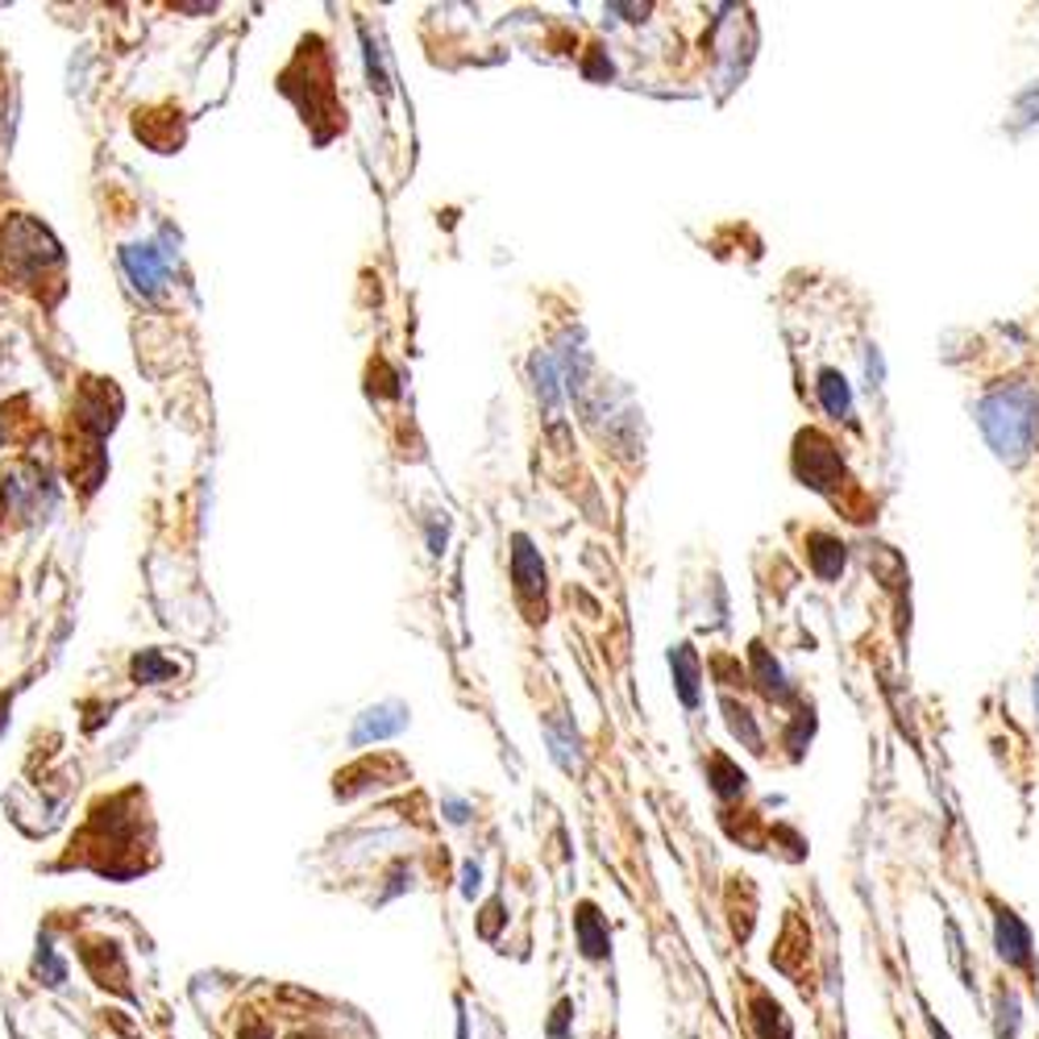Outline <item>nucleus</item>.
<instances>
[{"mask_svg": "<svg viewBox=\"0 0 1039 1039\" xmlns=\"http://www.w3.org/2000/svg\"><path fill=\"white\" fill-rule=\"evenodd\" d=\"M981 428H986L989 445L998 449V458L1019 461L1027 458V449L1036 445L1039 433V404L1027 387L1015 392H998L981 404Z\"/></svg>", "mask_w": 1039, "mask_h": 1039, "instance_id": "1", "label": "nucleus"}, {"mask_svg": "<svg viewBox=\"0 0 1039 1039\" xmlns=\"http://www.w3.org/2000/svg\"><path fill=\"white\" fill-rule=\"evenodd\" d=\"M994 944H998V956H1002L1010 969L1031 973V932H1027V923L1002 903H994Z\"/></svg>", "mask_w": 1039, "mask_h": 1039, "instance_id": "2", "label": "nucleus"}, {"mask_svg": "<svg viewBox=\"0 0 1039 1039\" xmlns=\"http://www.w3.org/2000/svg\"><path fill=\"white\" fill-rule=\"evenodd\" d=\"M399 728H408V707L399 703H383V707H371L366 716H359V728H354V745H366V740H383V736H395Z\"/></svg>", "mask_w": 1039, "mask_h": 1039, "instance_id": "3", "label": "nucleus"}, {"mask_svg": "<svg viewBox=\"0 0 1039 1039\" xmlns=\"http://www.w3.org/2000/svg\"><path fill=\"white\" fill-rule=\"evenodd\" d=\"M511 574H516V582H520V591L524 595H541L546 591V562H541V553L532 549L529 537H516L511 541Z\"/></svg>", "mask_w": 1039, "mask_h": 1039, "instance_id": "4", "label": "nucleus"}, {"mask_svg": "<svg viewBox=\"0 0 1039 1039\" xmlns=\"http://www.w3.org/2000/svg\"><path fill=\"white\" fill-rule=\"evenodd\" d=\"M121 262H125V271H129V279H134L137 288L158 291V283H163V258H158L154 246H125V250H121Z\"/></svg>", "mask_w": 1039, "mask_h": 1039, "instance_id": "5", "label": "nucleus"}, {"mask_svg": "<svg viewBox=\"0 0 1039 1039\" xmlns=\"http://www.w3.org/2000/svg\"><path fill=\"white\" fill-rule=\"evenodd\" d=\"M574 932H579V948L582 956H591V960H599V956H607V927H603V919H599V911L591 903L579 906V919H574Z\"/></svg>", "mask_w": 1039, "mask_h": 1039, "instance_id": "6", "label": "nucleus"}, {"mask_svg": "<svg viewBox=\"0 0 1039 1039\" xmlns=\"http://www.w3.org/2000/svg\"><path fill=\"white\" fill-rule=\"evenodd\" d=\"M669 662H674V674H678L682 703H695L699 699V657L690 653V645H678L669 653Z\"/></svg>", "mask_w": 1039, "mask_h": 1039, "instance_id": "7", "label": "nucleus"}, {"mask_svg": "<svg viewBox=\"0 0 1039 1039\" xmlns=\"http://www.w3.org/2000/svg\"><path fill=\"white\" fill-rule=\"evenodd\" d=\"M811 565H815V574H823V579H835V570L844 565V546L835 541V537H823V532H815L811 537Z\"/></svg>", "mask_w": 1039, "mask_h": 1039, "instance_id": "8", "label": "nucleus"}, {"mask_svg": "<svg viewBox=\"0 0 1039 1039\" xmlns=\"http://www.w3.org/2000/svg\"><path fill=\"white\" fill-rule=\"evenodd\" d=\"M819 395H823V404H828L832 416H849V387H844V378L835 375V371L819 375Z\"/></svg>", "mask_w": 1039, "mask_h": 1039, "instance_id": "9", "label": "nucleus"}, {"mask_svg": "<svg viewBox=\"0 0 1039 1039\" xmlns=\"http://www.w3.org/2000/svg\"><path fill=\"white\" fill-rule=\"evenodd\" d=\"M34 973L42 977V986H63L67 981V965L54 956V948L51 944H38V956H34Z\"/></svg>", "mask_w": 1039, "mask_h": 1039, "instance_id": "10", "label": "nucleus"}, {"mask_svg": "<svg viewBox=\"0 0 1039 1039\" xmlns=\"http://www.w3.org/2000/svg\"><path fill=\"white\" fill-rule=\"evenodd\" d=\"M532 371H537V395L546 399L549 412H558V375H553V362L537 359L532 362Z\"/></svg>", "mask_w": 1039, "mask_h": 1039, "instance_id": "11", "label": "nucleus"}, {"mask_svg": "<svg viewBox=\"0 0 1039 1039\" xmlns=\"http://www.w3.org/2000/svg\"><path fill=\"white\" fill-rule=\"evenodd\" d=\"M163 674H167V665L158 662L154 653H142V657L134 662V678L137 682H154V678H163Z\"/></svg>", "mask_w": 1039, "mask_h": 1039, "instance_id": "12", "label": "nucleus"}, {"mask_svg": "<svg viewBox=\"0 0 1039 1039\" xmlns=\"http://www.w3.org/2000/svg\"><path fill=\"white\" fill-rule=\"evenodd\" d=\"M478 877H482L478 865H466V870H461V894H466V898H475L478 894Z\"/></svg>", "mask_w": 1039, "mask_h": 1039, "instance_id": "13", "label": "nucleus"}, {"mask_svg": "<svg viewBox=\"0 0 1039 1039\" xmlns=\"http://www.w3.org/2000/svg\"><path fill=\"white\" fill-rule=\"evenodd\" d=\"M241 1039H271V1031H267V1027H246V1036Z\"/></svg>", "mask_w": 1039, "mask_h": 1039, "instance_id": "14", "label": "nucleus"}, {"mask_svg": "<svg viewBox=\"0 0 1039 1039\" xmlns=\"http://www.w3.org/2000/svg\"><path fill=\"white\" fill-rule=\"evenodd\" d=\"M458 1039H470V1027H466V1015L458 1019Z\"/></svg>", "mask_w": 1039, "mask_h": 1039, "instance_id": "15", "label": "nucleus"}]
</instances>
